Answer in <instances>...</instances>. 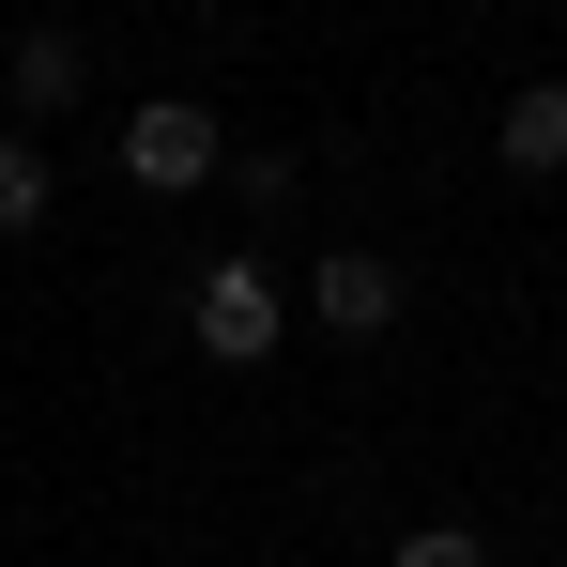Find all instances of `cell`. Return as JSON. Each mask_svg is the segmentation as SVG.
I'll return each instance as SVG.
<instances>
[{"mask_svg": "<svg viewBox=\"0 0 567 567\" xmlns=\"http://www.w3.org/2000/svg\"><path fill=\"white\" fill-rule=\"evenodd\" d=\"M277 277H261V261H215V277H199V353H215V369H261V353H277Z\"/></svg>", "mask_w": 567, "mask_h": 567, "instance_id": "1", "label": "cell"}, {"mask_svg": "<svg viewBox=\"0 0 567 567\" xmlns=\"http://www.w3.org/2000/svg\"><path fill=\"white\" fill-rule=\"evenodd\" d=\"M123 185H154V199H185V185H215V123H199L185 93H154L138 123H123Z\"/></svg>", "mask_w": 567, "mask_h": 567, "instance_id": "2", "label": "cell"}, {"mask_svg": "<svg viewBox=\"0 0 567 567\" xmlns=\"http://www.w3.org/2000/svg\"><path fill=\"white\" fill-rule=\"evenodd\" d=\"M307 322H322V338H383V322H399V261H383V246H322V261H307Z\"/></svg>", "mask_w": 567, "mask_h": 567, "instance_id": "3", "label": "cell"}, {"mask_svg": "<svg viewBox=\"0 0 567 567\" xmlns=\"http://www.w3.org/2000/svg\"><path fill=\"white\" fill-rule=\"evenodd\" d=\"M491 154H506L522 185H553V169H567V78H522L506 123H491Z\"/></svg>", "mask_w": 567, "mask_h": 567, "instance_id": "4", "label": "cell"}, {"mask_svg": "<svg viewBox=\"0 0 567 567\" xmlns=\"http://www.w3.org/2000/svg\"><path fill=\"white\" fill-rule=\"evenodd\" d=\"M93 93V31H16V107H78Z\"/></svg>", "mask_w": 567, "mask_h": 567, "instance_id": "5", "label": "cell"}, {"mask_svg": "<svg viewBox=\"0 0 567 567\" xmlns=\"http://www.w3.org/2000/svg\"><path fill=\"white\" fill-rule=\"evenodd\" d=\"M62 215V185H47V138H0V246H31Z\"/></svg>", "mask_w": 567, "mask_h": 567, "instance_id": "6", "label": "cell"}, {"mask_svg": "<svg viewBox=\"0 0 567 567\" xmlns=\"http://www.w3.org/2000/svg\"><path fill=\"white\" fill-rule=\"evenodd\" d=\"M383 567H491V553H475L461 522H414V537H399V553H383Z\"/></svg>", "mask_w": 567, "mask_h": 567, "instance_id": "7", "label": "cell"}]
</instances>
